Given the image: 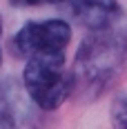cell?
I'll use <instances>...</instances> for the list:
<instances>
[{
  "instance_id": "obj_1",
  "label": "cell",
  "mask_w": 127,
  "mask_h": 129,
  "mask_svg": "<svg viewBox=\"0 0 127 129\" xmlns=\"http://www.w3.org/2000/svg\"><path fill=\"white\" fill-rule=\"evenodd\" d=\"M22 80L27 93L40 109H58L74 89V76L65 71L63 53L31 56Z\"/></svg>"
},
{
  "instance_id": "obj_2",
  "label": "cell",
  "mask_w": 127,
  "mask_h": 129,
  "mask_svg": "<svg viewBox=\"0 0 127 129\" xmlns=\"http://www.w3.org/2000/svg\"><path fill=\"white\" fill-rule=\"evenodd\" d=\"M127 56V40L123 34H96L87 38L76 53V78L87 85H103L120 69Z\"/></svg>"
},
{
  "instance_id": "obj_3",
  "label": "cell",
  "mask_w": 127,
  "mask_h": 129,
  "mask_svg": "<svg viewBox=\"0 0 127 129\" xmlns=\"http://www.w3.org/2000/svg\"><path fill=\"white\" fill-rule=\"evenodd\" d=\"M71 40V27L65 20H42L27 22L16 36L13 47L20 56H54L63 53Z\"/></svg>"
},
{
  "instance_id": "obj_4",
  "label": "cell",
  "mask_w": 127,
  "mask_h": 129,
  "mask_svg": "<svg viewBox=\"0 0 127 129\" xmlns=\"http://www.w3.org/2000/svg\"><path fill=\"white\" fill-rule=\"evenodd\" d=\"M63 2L80 25L94 31H105L120 16V7L116 0H63Z\"/></svg>"
},
{
  "instance_id": "obj_5",
  "label": "cell",
  "mask_w": 127,
  "mask_h": 129,
  "mask_svg": "<svg viewBox=\"0 0 127 129\" xmlns=\"http://www.w3.org/2000/svg\"><path fill=\"white\" fill-rule=\"evenodd\" d=\"M112 120L118 127H127V93L118 96L112 103Z\"/></svg>"
},
{
  "instance_id": "obj_6",
  "label": "cell",
  "mask_w": 127,
  "mask_h": 129,
  "mask_svg": "<svg viewBox=\"0 0 127 129\" xmlns=\"http://www.w3.org/2000/svg\"><path fill=\"white\" fill-rule=\"evenodd\" d=\"M18 7H36V5H47V2H63V0H11Z\"/></svg>"
},
{
  "instance_id": "obj_7",
  "label": "cell",
  "mask_w": 127,
  "mask_h": 129,
  "mask_svg": "<svg viewBox=\"0 0 127 129\" xmlns=\"http://www.w3.org/2000/svg\"><path fill=\"white\" fill-rule=\"evenodd\" d=\"M0 36H2V22H0ZM0 62H2V56H0Z\"/></svg>"
}]
</instances>
